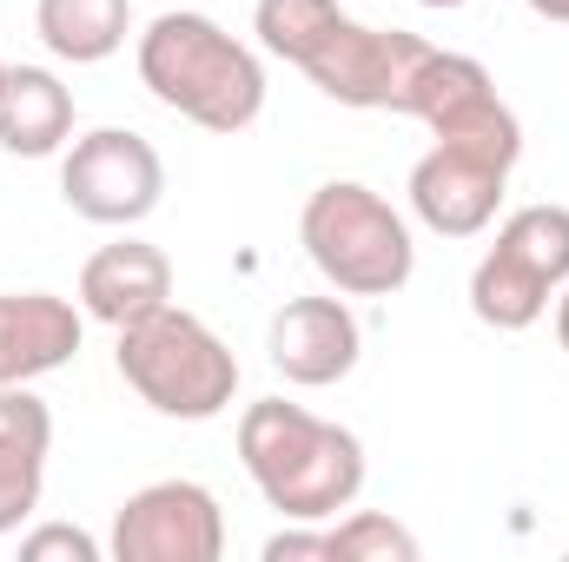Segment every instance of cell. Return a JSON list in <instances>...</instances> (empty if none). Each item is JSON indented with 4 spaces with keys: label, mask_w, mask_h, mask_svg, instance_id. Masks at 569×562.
Listing matches in <instances>:
<instances>
[{
    "label": "cell",
    "mask_w": 569,
    "mask_h": 562,
    "mask_svg": "<svg viewBox=\"0 0 569 562\" xmlns=\"http://www.w3.org/2000/svg\"><path fill=\"white\" fill-rule=\"evenodd\" d=\"M569 284V205H523L470 272V311L490 331H530Z\"/></svg>",
    "instance_id": "8992f818"
},
{
    "label": "cell",
    "mask_w": 569,
    "mask_h": 562,
    "mask_svg": "<svg viewBox=\"0 0 569 562\" xmlns=\"http://www.w3.org/2000/svg\"><path fill=\"white\" fill-rule=\"evenodd\" d=\"M537 20H557V27H569V0H523Z\"/></svg>",
    "instance_id": "ffe728a7"
},
{
    "label": "cell",
    "mask_w": 569,
    "mask_h": 562,
    "mask_svg": "<svg viewBox=\"0 0 569 562\" xmlns=\"http://www.w3.org/2000/svg\"><path fill=\"white\" fill-rule=\"evenodd\" d=\"M266 358L284 384L298 391H325V384H345L365 358V324L358 311L345 304V291H325V298H284L272 311V331H266Z\"/></svg>",
    "instance_id": "8fae6325"
},
{
    "label": "cell",
    "mask_w": 569,
    "mask_h": 562,
    "mask_svg": "<svg viewBox=\"0 0 569 562\" xmlns=\"http://www.w3.org/2000/svg\"><path fill=\"white\" fill-rule=\"evenodd\" d=\"M266 562H325V523H291L266 536Z\"/></svg>",
    "instance_id": "d6986e66"
},
{
    "label": "cell",
    "mask_w": 569,
    "mask_h": 562,
    "mask_svg": "<svg viewBox=\"0 0 569 562\" xmlns=\"http://www.w3.org/2000/svg\"><path fill=\"white\" fill-rule=\"evenodd\" d=\"M140 87L206 133H246L266 113V67L212 13H159L140 33Z\"/></svg>",
    "instance_id": "3957f363"
},
{
    "label": "cell",
    "mask_w": 569,
    "mask_h": 562,
    "mask_svg": "<svg viewBox=\"0 0 569 562\" xmlns=\"http://www.w3.org/2000/svg\"><path fill=\"white\" fill-rule=\"evenodd\" d=\"M73 140V87L53 67H7L0 73V152L47 159Z\"/></svg>",
    "instance_id": "9a60e30c"
},
{
    "label": "cell",
    "mask_w": 569,
    "mask_h": 562,
    "mask_svg": "<svg viewBox=\"0 0 569 562\" xmlns=\"http://www.w3.org/2000/svg\"><path fill=\"white\" fill-rule=\"evenodd\" d=\"M0 73H7V60H0Z\"/></svg>",
    "instance_id": "603a6c76"
},
{
    "label": "cell",
    "mask_w": 569,
    "mask_h": 562,
    "mask_svg": "<svg viewBox=\"0 0 569 562\" xmlns=\"http://www.w3.org/2000/svg\"><path fill=\"white\" fill-rule=\"evenodd\" d=\"M107 556L113 562H219L226 556V510L192 476L146 483V490H133L120 503Z\"/></svg>",
    "instance_id": "ba28073f"
},
{
    "label": "cell",
    "mask_w": 569,
    "mask_h": 562,
    "mask_svg": "<svg viewBox=\"0 0 569 562\" xmlns=\"http://www.w3.org/2000/svg\"><path fill=\"white\" fill-rule=\"evenodd\" d=\"M159 304H172V259L146 239H113L80 265V311L113 331L152 318Z\"/></svg>",
    "instance_id": "4fadbf2b"
},
{
    "label": "cell",
    "mask_w": 569,
    "mask_h": 562,
    "mask_svg": "<svg viewBox=\"0 0 569 562\" xmlns=\"http://www.w3.org/2000/svg\"><path fill=\"white\" fill-rule=\"evenodd\" d=\"M510 172H517V159H503V152L437 140L411 165V212L437 239H477V232H490Z\"/></svg>",
    "instance_id": "30bf717a"
},
{
    "label": "cell",
    "mask_w": 569,
    "mask_h": 562,
    "mask_svg": "<svg viewBox=\"0 0 569 562\" xmlns=\"http://www.w3.org/2000/svg\"><path fill=\"white\" fill-rule=\"evenodd\" d=\"M60 199L93 225H140L166 199V159L133 127H93L60 159Z\"/></svg>",
    "instance_id": "52a82bcc"
},
{
    "label": "cell",
    "mask_w": 569,
    "mask_h": 562,
    "mask_svg": "<svg viewBox=\"0 0 569 562\" xmlns=\"http://www.w3.org/2000/svg\"><path fill=\"white\" fill-rule=\"evenodd\" d=\"M405 120H425L430 133L450 140V145H483V152L523 159V127H517V113L503 107L490 67L470 60V53H443V47H430L425 67H418V80H411Z\"/></svg>",
    "instance_id": "9c48e42d"
},
{
    "label": "cell",
    "mask_w": 569,
    "mask_h": 562,
    "mask_svg": "<svg viewBox=\"0 0 569 562\" xmlns=\"http://www.w3.org/2000/svg\"><path fill=\"white\" fill-rule=\"evenodd\" d=\"M47 450H53V411L27 384H0V536H13L40 510Z\"/></svg>",
    "instance_id": "5bb4252c"
},
{
    "label": "cell",
    "mask_w": 569,
    "mask_h": 562,
    "mask_svg": "<svg viewBox=\"0 0 569 562\" xmlns=\"http://www.w3.org/2000/svg\"><path fill=\"white\" fill-rule=\"evenodd\" d=\"M20 556L27 562H100V543L73 523H40L20 536Z\"/></svg>",
    "instance_id": "ac0fdd59"
},
{
    "label": "cell",
    "mask_w": 569,
    "mask_h": 562,
    "mask_svg": "<svg viewBox=\"0 0 569 562\" xmlns=\"http://www.w3.org/2000/svg\"><path fill=\"white\" fill-rule=\"evenodd\" d=\"M298 245L318 265V279L345 298H398L418 272V245H411L405 212L358 179H331L305 199Z\"/></svg>",
    "instance_id": "277c9868"
},
{
    "label": "cell",
    "mask_w": 569,
    "mask_h": 562,
    "mask_svg": "<svg viewBox=\"0 0 569 562\" xmlns=\"http://www.w3.org/2000/svg\"><path fill=\"white\" fill-rule=\"evenodd\" d=\"M239 463L266 510L284 523H331L338 510L358 503L365 490V443L345 423L311 418L305 404L259 398L239 418Z\"/></svg>",
    "instance_id": "7a4b0ae2"
},
{
    "label": "cell",
    "mask_w": 569,
    "mask_h": 562,
    "mask_svg": "<svg viewBox=\"0 0 569 562\" xmlns=\"http://www.w3.org/2000/svg\"><path fill=\"white\" fill-rule=\"evenodd\" d=\"M113 358H120L127 391L140 398L146 411H159V418L212 423V418H226L232 398H239V358H232V344L206 318H192L179 304H159L152 318L127 324Z\"/></svg>",
    "instance_id": "5b68a950"
},
{
    "label": "cell",
    "mask_w": 569,
    "mask_h": 562,
    "mask_svg": "<svg viewBox=\"0 0 569 562\" xmlns=\"http://www.w3.org/2000/svg\"><path fill=\"white\" fill-rule=\"evenodd\" d=\"M557 344L569 351V284L557 291Z\"/></svg>",
    "instance_id": "44dd1931"
},
{
    "label": "cell",
    "mask_w": 569,
    "mask_h": 562,
    "mask_svg": "<svg viewBox=\"0 0 569 562\" xmlns=\"http://www.w3.org/2000/svg\"><path fill=\"white\" fill-rule=\"evenodd\" d=\"M325 562H418V536L398 516L351 510L345 523H325Z\"/></svg>",
    "instance_id": "e0dca14e"
},
{
    "label": "cell",
    "mask_w": 569,
    "mask_h": 562,
    "mask_svg": "<svg viewBox=\"0 0 569 562\" xmlns=\"http://www.w3.org/2000/svg\"><path fill=\"white\" fill-rule=\"evenodd\" d=\"M33 33L53 60L67 67H100L127 47L133 33V0H40Z\"/></svg>",
    "instance_id": "2e32d148"
},
{
    "label": "cell",
    "mask_w": 569,
    "mask_h": 562,
    "mask_svg": "<svg viewBox=\"0 0 569 562\" xmlns=\"http://www.w3.org/2000/svg\"><path fill=\"white\" fill-rule=\"evenodd\" d=\"M252 33L266 53L298 67L325 100L358 113H405L411 80L430 53V40L398 27H365L338 0H259Z\"/></svg>",
    "instance_id": "6da1fadb"
},
{
    "label": "cell",
    "mask_w": 569,
    "mask_h": 562,
    "mask_svg": "<svg viewBox=\"0 0 569 562\" xmlns=\"http://www.w3.org/2000/svg\"><path fill=\"white\" fill-rule=\"evenodd\" d=\"M418 7H437V13H450V7H470V0H418Z\"/></svg>",
    "instance_id": "7402d4cb"
},
{
    "label": "cell",
    "mask_w": 569,
    "mask_h": 562,
    "mask_svg": "<svg viewBox=\"0 0 569 562\" xmlns=\"http://www.w3.org/2000/svg\"><path fill=\"white\" fill-rule=\"evenodd\" d=\"M87 344V311L60 291H0V384H33L73 364Z\"/></svg>",
    "instance_id": "7c38bea8"
}]
</instances>
